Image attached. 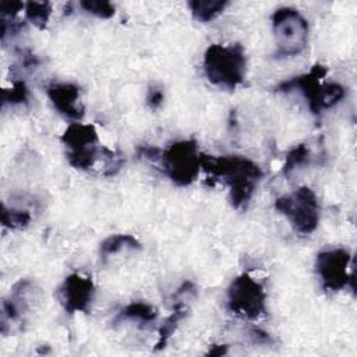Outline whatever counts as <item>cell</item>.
<instances>
[{"instance_id": "cell-1", "label": "cell", "mask_w": 357, "mask_h": 357, "mask_svg": "<svg viewBox=\"0 0 357 357\" xmlns=\"http://www.w3.org/2000/svg\"><path fill=\"white\" fill-rule=\"evenodd\" d=\"M201 169L215 180H222L229 187L230 204L243 211L250 204L259 180L261 167L241 155L211 156L201 152Z\"/></svg>"}, {"instance_id": "cell-2", "label": "cell", "mask_w": 357, "mask_h": 357, "mask_svg": "<svg viewBox=\"0 0 357 357\" xmlns=\"http://www.w3.org/2000/svg\"><path fill=\"white\" fill-rule=\"evenodd\" d=\"M328 74V67L324 64L312 66L307 73L284 79L276 86L278 92H293L298 91L310 112L315 116L336 106L342 102L346 95V89L339 82H322Z\"/></svg>"}, {"instance_id": "cell-3", "label": "cell", "mask_w": 357, "mask_h": 357, "mask_svg": "<svg viewBox=\"0 0 357 357\" xmlns=\"http://www.w3.org/2000/svg\"><path fill=\"white\" fill-rule=\"evenodd\" d=\"M202 66L205 77L212 85L231 91L245 78L247 57L238 43H212L204 53Z\"/></svg>"}, {"instance_id": "cell-4", "label": "cell", "mask_w": 357, "mask_h": 357, "mask_svg": "<svg viewBox=\"0 0 357 357\" xmlns=\"http://www.w3.org/2000/svg\"><path fill=\"white\" fill-rule=\"evenodd\" d=\"M278 57H293L304 52L308 43V22L293 7H280L271 15Z\"/></svg>"}, {"instance_id": "cell-5", "label": "cell", "mask_w": 357, "mask_h": 357, "mask_svg": "<svg viewBox=\"0 0 357 357\" xmlns=\"http://www.w3.org/2000/svg\"><path fill=\"white\" fill-rule=\"evenodd\" d=\"M159 162L165 174L178 187L192 184L201 169V152L195 139H181L172 142L160 151Z\"/></svg>"}, {"instance_id": "cell-6", "label": "cell", "mask_w": 357, "mask_h": 357, "mask_svg": "<svg viewBox=\"0 0 357 357\" xmlns=\"http://www.w3.org/2000/svg\"><path fill=\"white\" fill-rule=\"evenodd\" d=\"M60 141L67 149V162L78 170H89L93 167L103 153V146L99 145L98 131L93 124L74 121L63 131Z\"/></svg>"}, {"instance_id": "cell-7", "label": "cell", "mask_w": 357, "mask_h": 357, "mask_svg": "<svg viewBox=\"0 0 357 357\" xmlns=\"http://www.w3.org/2000/svg\"><path fill=\"white\" fill-rule=\"evenodd\" d=\"M275 208L286 216L291 226L301 234L315 231L319 223V204L317 194L307 185L296 188L275 201Z\"/></svg>"}, {"instance_id": "cell-8", "label": "cell", "mask_w": 357, "mask_h": 357, "mask_svg": "<svg viewBox=\"0 0 357 357\" xmlns=\"http://www.w3.org/2000/svg\"><path fill=\"white\" fill-rule=\"evenodd\" d=\"M227 308L245 319H258L266 314V291L248 273L236 276L227 287Z\"/></svg>"}, {"instance_id": "cell-9", "label": "cell", "mask_w": 357, "mask_h": 357, "mask_svg": "<svg viewBox=\"0 0 357 357\" xmlns=\"http://www.w3.org/2000/svg\"><path fill=\"white\" fill-rule=\"evenodd\" d=\"M351 255L347 250L336 247L322 250L315 258V272L321 279L324 289L329 291H340L353 282L350 271Z\"/></svg>"}, {"instance_id": "cell-10", "label": "cell", "mask_w": 357, "mask_h": 357, "mask_svg": "<svg viewBox=\"0 0 357 357\" xmlns=\"http://www.w3.org/2000/svg\"><path fill=\"white\" fill-rule=\"evenodd\" d=\"M95 296V284L91 276L78 272L70 273L57 287V298L64 311L70 315L77 312L88 314Z\"/></svg>"}, {"instance_id": "cell-11", "label": "cell", "mask_w": 357, "mask_h": 357, "mask_svg": "<svg viewBox=\"0 0 357 357\" xmlns=\"http://www.w3.org/2000/svg\"><path fill=\"white\" fill-rule=\"evenodd\" d=\"M46 95L53 107L66 119L81 121L85 107L81 103V89L73 82H50L46 86Z\"/></svg>"}, {"instance_id": "cell-12", "label": "cell", "mask_w": 357, "mask_h": 357, "mask_svg": "<svg viewBox=\"0 0 357 357\" xmlns=\"http://www.w3.org/2000/svg\"><path fill=\"white\" fill-rule=\"evenodd\" d=\"M32 282L28 279H20L10 290V294L1 304V332L7 329V325L20 322L29 310V290Z\"/></svg>"}, {"instance_id": "cell-13", "label": "cell", "mask_w": 357, "mask_h": 357, "mask_svg": "<svg viewBox=\"0 0 357 357\" xmlns=\"http://www.w3.org/2000/svg\"><path fill=\"white\" fill-rule=\"evenodd\" d=\"M158 318V310L153 308L151 304L144 301H132L124 305L114 318V324L123 321H135L144 325L153 322Z\"/></svg>"}, {"instance_id": "cell-14", "label": "cell", "mask_w": 357, "mask_h": 357, "mask_svg": "<svg viewBox=\"0 0 357 357\" xmlns=\"http://www.w3.org/2000/svg\"><path fill=\"white\" fill-rule=\"evenodd\" d=\"M227 6L229 1L226 0H192L188 3L192 17L199 22H209L215 20L226 10Z\"/></svg>"}, {"instance_id": "cell-15", "label": "cell", "mask_w": 357, "mask_h": 357, "mask_svg": "<svg viewBox=\"0 0 357 357\" xmlns=\"http://www.w3.org/2000/svg\"><path fill=\"white\" fill-rule=\"evenodd\" d=\"M141 243L132 234H113L106 237L99 245V254L102 258H107L124 248L141 250Z\"/></svg>"}, {"instance_id": "cell-16", "label": "cell", "mask_w": 357, "mask_h": 357, "mask_svg": "<svg viewBox=\"0 0 357 357\" xmlns=\"http://www.w3.org/2000/svg\"><path fill=\"white\" fill-rule=\"evenodd\" d=\"M187 315V310L183 307L181 303H177L174 305L173 312L165 319V322L160 325L159 328V339L155 343V350H162L166 344L167 340L172 337V335L176 332L178 324L181 322V319Z\"/></svg>"}, {"instance_id": "cell-17", "label": "cell", "mask_w": 357, "mask_h": 357, "mask_svg": "<svg viewBox=\"0 0 357 357\" xmlns=\"http://www.w3.org/2000/svg\"><path fill=\"white\" fill-rule=\"evenodd\" d=\"M25 18L39 29H45L52 15V4L49 1L25 3Z\"/></svg>"}, {"instance_id": "cell-18", "label": "cell", "mask_w": 357, "mask_h": 357, "mask_svg": "<svg viewBox=\"0 0 357 357\" xmlns=\"http://www.w3.org/2000/svg\"><path fill=\"white\" fill-rule=\"evenodd\" d=\"M0 213H1V225L11 230L26 227L32 219V216L28 211L8 208L6 204L1 205Z\"/></svg>"}, {"instance_id": "cell-19", "label": "cell", "mask_w": 357, "mask_h": 357, "mask_svg": "<svg viewBox=\"0 0 357 357\" xmlns=\"http://www.w3.org/2000/svg\"><path fill=\"white\" fill-rule=\"evenodd\" d=\"M308 159H310V149L307 148L305 144H298L297 146H294L287 152L283 167H282V173L284 176L291 174L293 170H296L300 166H304L308 162Z\"/></svg>"}, {"instance_id": "cell-20", "label": "cell", "mask_w": 357, "mask_h": 357, "mask_svg": "<svg viewBox=\"0 0 357 357\" xmlns=\"http://www.w3.org/2000/svg\"><path fill=\"white\" fill-rule=\"evenodd\" d=\"M29 96L28 86L24 81H15L11 88L1 89V103L3 105H21L26 103Z\"/></svg>"}, {"instance_id": "cell-21", "label": "cell", "mask_w": 357, "mask_h": 357, "mask_svg": "<svg viewBox=\"0 0 357 357\" xmlns=\"http://www.w3.org/2000/svg\"><path fill=\"white\" fill-rule=\"evenodd\" d=\"M79 7L84 11L92 14L98 18H103V20L112 18L116 13L114 4L110 1H106V0H84L79 3Z\"/></svg>"}, {"instance_id": "cell-22", "label": "cell", "mask_w": 357, "mask_h": 357, "mask_svg": "<svg viewBox=\"0 0 357 357\" xmlns=\"http://www.w3.org/2000/svg\"><path fill=\"white\" fill-rule=\"evenodd\" d=\"M25 7V3L22 1H1L0 3V13H1V18H8V20H14L15 15L22 11Z\"/></svg>"}, {"instance_id": "cell-23", "label": "cell", "mask_w": 357, "mask_h": 357, "mask_svg": "<svg viewBox=\"0 0 357 357\" xmlns=\"http://www.w3.org/2000/svg\"><path fill=\"white\" fill-rule=\"evenodd\" d=\"M163 100H165L163 91L158 85L149 86L148 95H146V105H148V107H151L152 110H158L162 106Z\"/></svg>"}, {"instance_id": "cell-24", "label": "cell", "mask_w": 357, "mask_h": 357, "mask_svg": "<svg viewBox=\"0 0 357 357\" xmlns=\"http://www.w3.org/2000/svg\"><path fill=\"white\" fill-rule=\"evenodd\" d=\"M250 336H251L252 342L257 344H272L273 343V339L271 337L269 333H266L265 331L255 328V326L250 331Z\"/></svg>"}, {"instance_id": "cell-25", "label": "cell", "mask_w": 357, "mask_h": 357, "mask_svg": "<svg viewBox=\"0 0 357 357\" xmlns=\"http://www.w3.org/2000/svg\"><path fill=\"white\" fill-rule=\"evenodd\" d=\"M227 349L229 346L226 344H212L209 347V351L206 353V356H212V357H219V356H223L227 353Z\"/></svg>"}]
</instances>
